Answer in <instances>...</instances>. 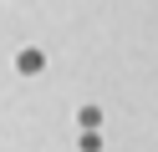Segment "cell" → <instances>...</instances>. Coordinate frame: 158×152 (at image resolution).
I'll return each instance as SVG.
<instances>
[{"label":"cell","mask_w":158,"mask_h":152,"mask_svg":"<svg viewBox=\"0 0 158 152\" xmlns=\"http://www.w3.org/2000/svg\"><path fill=\"white\" fill-rule=\"evenodd\" d=\"M77 122H82V132H92L97 122H102V111H97V107H82V117H77Z\"/></svg>","instance_id":"7a4b0ae2"},{"label":"cell","mask_w":158,"mask_h":152,"mask_svg":"<svg viewBox=\"0 0 158 152\" xmlns=\"http://www.w3.org/2000/svg\"><path fill=\"white\" fill-rule=\"evenodd\" d=\"M21 71H26V76L41 71V51H21Z\"/></svg>","instance_id":"6da1fadb"}]
</instances>
